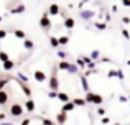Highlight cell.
I'll list each match as a JSON object with an SVG mask.
<instances>
[{"label": "cell", "mask_w": 130, "mask_h": 125, "mask_svg": "<svg viewBox=\"0 0 130 125\" xmlns=\"http://www.w3.org/2000/svg\"><path fill=\"white\" fill-rule=\"evenodd\" d=\"M8 114L12 117H22L25 114V109H23L22 102H12V105L8 107Z\"/></svg>", "instance_id": "6da1fadb"}, {"label": "cell", "mask_w": 130, "mask_h": 125, "mask_svg": "<svg viewBox=\"0 0 130 125\" xmlns=\"http://www.w3.org/2000/svg\"><path fill=\"white\" fill-rule=\"evenodd\" d=\"M84 100H86L87 104H97V105H99V104L104 102V97H102L101 94H95V92L91 91V92H86V99H84Z\"/></svg>", "instance_id": "7a4b0ae2"}, {"label": "cell", "mask_w": 130, "mask_h": 125, "mask_svg": "<svg viewBox=\"0 0 130 125\" xmlns=\"http://www.w3.org/2000/svg\"><path fill=\"white\" fill-rule=\"evenodd\" d=\"M40 26H41L44 31H48V30L51 28V18H50V15H48V12L43 13L41 20H40Z\"/></svg>", "instance_id": "3957f363"}, {"label": "cell", "mask_w": 130, "mask_h": 125, "mask_svg": "<svg viewBox=\"0 0 130 125\" xmlns=\"http://www.w3.org/2000/svg\"><path fill=\"white\" fill-rule=\"evenodd\" d=\"M8 102H10V96H8V92H7L5 89H0V105L5 107Z\"/></svg>", "instance_id": "277c9868"}, {"label": "cell", "mask_w": 130, "mask_h": 125, "mask_svg": "<svg viewBox=\"0 0 130 125\" xmlns=\"http://www.w3.org/2000/svg\"><path fill=\"white\" fill-rule=\"evenodd\" d=\"M35 107H36L35 100H31V99H26V100H25V105H23V109H25V112H28V114L35 112Z\"/></svg>", "instance_id": "5b68a950"}, {"label": "cell", "mask_w": 130, "mask_h": 125, "mask_svg": "<svg viewBox=\"0 0 130 125\" xmlns=\"http://www.w3.org/2000/svg\"><path fill=\"white\" fill-rule=\"evenodd\" d=\"M59 7L56 5V3H53V5L50 7V8H48V15H51V16H56V15H59Z\"/></svg>", "instance_id": "8992f818"}, {"label": "cell", "mask_w": 130, "mask_h": 125, "mask_svg": "<svg viewBox=\"0 0 130 125\" xmlns=\"http://www.w3.org/2000/svg\"><path fill=\"white\" fill-rule=\"evenodd\" d=\"M56 97L61 100V102H69V100H71L69 94H68V92H63V91H58V96Z\"/></svg>", "instance_id": "52a82bcc"}, {"label": "cell", "mask_w": 130, "mask_h": 125, "mask_svg": "<svg viewBox=\"0 0 130 125\" xmlns=\"http://www.w3.org/2000/svg\"><path fill=\"white\" fill-rule=\"evenodd\" d=\"M12 35H15V40H20V41H23L26 38L25 31H22V30H12Z\"/></svg>", "instance_id": "ba28073f"}, {"label": "cell", "mask_w": 130, "mask_h": 125, "mask_svg": "<svg viewBox=\"0 0 130 125\" xmlns=\"http://www.w3.org/2000/svg\"><path fill=\"white\" fill-rule=\"evenodd\" d=\"M22 46H23V49L26 48V51H33V48H35V45H33V41H30L28 38H25L22 41Z\"/></svg>", "instance_id": "9c48e42d"}, {"label": "cell", "mask_w": 130, "mask_h": 125, "mask_svg": "<svg viewBox=\"0 0 130 125\" xmlns=\"http://www.w3.org/2000/svg\"><path fill=\"white\" fill-rule=\"evenodd\" d=\"M76 109V105H74L73 102H64V105H63V112H66V114H69V112H73V110Z\"/></svg>", "instance_id": "30bf717a"}, {"label": "cell", "mask_w": 130, "mask_h": 125, "mask_svg": "<svg viewBox=\"0 0 130 125\" xmlns=\"http://www.w3.org/2000/svg\"><path fill=\"white\" fill-rule=\"evenodd\" d=\"M81 16H83L84 20H91L92 16H94V12L92 10H81V13H79Z\"/></svg>", "instance_id": "8fae6325"}, {"label": "cell", "mask_w": 130, "mask_h": 125, "mask_svg": "<svg viewBox=\"0 0 130 125\" xmlns=\"http://www.w3.org/2000/svg\"><path fill=\"white\" fill-rule=\"evenodd\" d=\"M35 79L38 81V82H44V81H46V74H44L43 71H35Z\"/></svg>", "instance_id": "7c38bea8"}, {"label": "cell", "mask_w": 130, "mask_h": 125, "mask_svg": "<svg viewBox=\"0 0 130 125\" xmlns=\"http://www.w3.org/2000/svg\"><path fill=\"white\" fill-rule=\"evenodd\" d=\"M13 67H15V63H13V59H8V61L3 63V69H5V71H10V69H13Z\"/></svg>", "instance_id": "4fadbf2b"}, {"label": "cell", "mask_w": 130, "mask_h": 125, "mask_svg": "<svg viewBox=\"0 0 130 125\" xmlns=\"http://www.w3.org/2000/svg\"><path fill=\"white\" fill-rule=\"evenodd\" d=\"M63 25L64 26H66V28H73V26H74V20L73 18H69V16H68V18H64V22H63Z\"/></svg>", "instance_id": "5bb4252c"}, {"label": "cell", "mask_w": 130, "mask_h": 125, "mask_svg": "<svg viewBox=\"0 0 130 125\" xmlns=\"http://www.w3.org/2000/svg\"><path fill=\"white\" fill-rule=\"evenodd\" d=\"M58 43H59V45H68V43H69V38H68V36H59V40H58Z\"/></svg>", "instance_id": "9a60e30c"}, {"label": "cell", "mask_w": 130, "mask_h": 125, "mask_svg": "<svg viewBox=\"0 0 130 125\" xmlns=\"http://www.w3.org/2000/svg\"><path fill=\"white\" fill-rule=\"evenodd\" d=\"M8 59H10V56L7 55L5 51H0V61H2V63H5V61H8Z\"/></svg>", "instance_id": "2e32d148"}, {"label": "cell", "mask_w": 130, "mask_h": 125, "mask_svg": "<svg viewBox=\"0 0 130 125\" xmlns=\"http://www.w3.org/2000/svg\"><path fill=\"white\" fill-rule=\"evenodd\" d=\"M50 43H51V45H53L54 46V48H59V43H58V40H56V36H51V38H50Z\"/></svg>", "instance_id": "e0dca14e"}, {"label": "cell", "mask_w": 130, "mask_h": 125, "mask_svg": "<svg viewBox=\"0 0 130 125\" xmlns=\"http://www.w3.org/2000/svg\"><path fill=\"white\" fill-rule=\"evenodd\" d=\"M7 35H8V31H7V30H0V41H5V40H7Z\"/></svg>", "instance_id": "ac0fdd59"}, {"label": "cell", "mask_w": 130, "mask_h": 125, "mask_svg": "<svg viewBox=\"0 0 130 125\" xmlns=\"http://www.w3.org/2000/svg\"><path fill=\"white\" fill-rule=\"evenodd\" d=\"M97 58H99V51L95 49V51H92V53H91V59L94 61V59H97Z\"/></svg>", "instance_id": "d6986e66"}, {"label": "cell", "mask_w": 130, "mask_h": 125, "mask_svg": "<svg viewBox=\"0 0 130 125\" xmlns=\"http://www.w3.org/2000/svg\"><path fill=\"white\" fill-rule=\"evenodd\" d=\"M58 56H59V58L63 59V61L66 59V53H64V51H58Z\"/></svg>", "instance_id": "ffe728a7"}, {"label": "cell", "mask_w": 130, "mask_h": 125, "mask_svg": "<svg viewBox=\"0 0 130 125\" xmlns=\"http://www.w3.org/2000/svg\"><path fill=\"white\" fill-rule=\"evenodd\" d=\"M97 114H99V115H102V117H104V115H105V109L99 107V109H97Z\"/></svg>", "instance_id": "44dd1931"}, {"label": "cell", "mask_w": 130, "mask_h": 125, "mask_svg": "<svg viewBox=\"0 0 130 125\" xmlns=\"http://www.w3.org/2000/svg\"><path fill=\"white\" fill-rule=\"evenodd\" d=\"M102 123H104V125L110 123V119H109V117H102Z\"/></svg>", "instance_id": "7402d4cb"}, {"label": "cell", "mask_w": 130, "mask_h": 125, "mask_svg": "<svg viewBox=\"0 0 130 125\" xmlns=\"http://www.w3.org/2000/svg\"><path fill=\"white\" fill-rule=\"evenodd\" d=\"M122 22H124L125 25H128V23H130V18H128V16H124V18H122Z\"/></svg>", "instance_id": "603a6c76"}, {"label": "cell", "mask_w": 130, "mask_h": 125, "mask_svg": "<svg viewBox=\"0 0 130 125\" xmlns=\"http://www.w3.org/2000/svg\"><path fill=\"white\" fill-rule=\"evenodd\" d=\"M122 33H124V36H125V38H130V33L127 31V30H124V31H122Z\"/></svg>", "instance_id": "cb8c5ba5"}, {"label": "cell", "mask_w": 130, "mask_h": 125, "mask_svg": "<svg viewBox=\"0 0 130 125\" xmlns=\"http://www.w3.org/2000/svg\"><path fill=\"white\" fill-rule=\"evenodd\" d=\"M122 2H124L125 7H130V0H122Z\"/></svg>", "instance_id": "d4e9b609"}, {"label": "cell", "mask_w": 130, "mask_h": 125, "mask_svg": "<svg viewBox=\"0 0 130 125\" xmlns=\"http://www.w3.org/2000/svg\"><path fill=\"white\" fill-rule=\"evenodd\" d=\"M0 125H13V123H10V122H5V120H3V122H0Z\"/></svg>", "instance_id": "484cf974"}, {"label": "cell", "mask_w": 130, "mask_h": 125, "mask_svg": "<svg viewBox=\"0 0 130 125\" xmlns=\"http://www.w3.org/2000/svg\"><path fill=\"white\" fill-rule=\"evenodd\" d=\"M0 22H2V15H0Z\"/></svg>", "instance_id": "4316f807"}]
</instances>
